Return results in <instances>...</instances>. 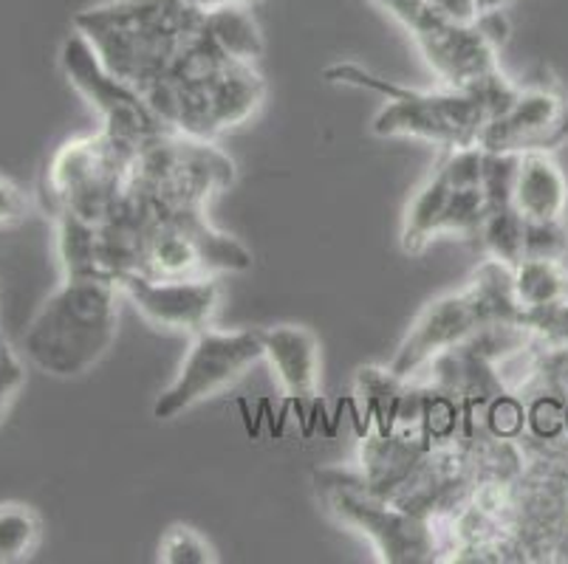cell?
Instances as JSON below:
<instances>
[{
    "label": "cell",
    "instance_id": "13",
    "mask_svg": "<svg viewBox=\"0 0 568 564\" xmlns=\"http://www.w3.org/2000/svg\"><path fill=\"white\" fill-rule=\"evenodd\" d=\"M453 195V175L438 155L433 173L422 181L416 193L410 195L402 217V252L405 255H422L427 246L438 237L442 215L447 209V201Z\"/></svg>",
    "mask_w": 568,
    "mask_h": 564
},
{
    "label": "cell",
    "instance_id": "21",
    "mask_svg": "<svg viewBox=\"0 0 568 564\" xmlns=\"http://www.w3.org/2000/svg\"><path fill=\"white\" fill-rule=\"evenodd\" d=\"M32 215V198L18 181L0 175V229H14Z\"/></svg>",
    "mask_w": 568,
    "mask_h": 564
},
{
    "label": "cell",
    "instance_id": "17",
    "mask_svg": "<svg viewBox=\"0 0 568 564\" xmlns=\"http://www.w3.org/2000/svg\"><path fill=\"white\" fill-rule=\"evenodd\" d=\"M43 542V520L32 505H0V564H18L32 558Z\"/></svg>",
    "mask_w": 568,
    "mask_h": 564
},
{
    "label": "cell",
    "instance_id": "5",
    "mask_svg": "<svg viewBox=\"0 0 568 564\" xmlns=\"http://www.w3.org/2000/svg\"><path fill=\"white\" fill-rule=\"evenodd\" d=\"M60 69L69 85L80 93L88 107L100 116V127L133 153L175 133L142 93L128 80L113 74L102 62L100 51L80 31H71L60 49Z\"/></svg>",
    "mask_w": 568,
    "mask_h": 564
},
{
    "label": "cell",
    "instance_id": "20",
    "mask_svg": "<svg viewBox=\"0 0 568 564\" xmlns=\"http://www.w3.org/2000/svg\"><path fill=\"white\" fill-rule=\"evenodd\" d=\"M26 387V359L20 350L12 348V341L0 334V421L12 410L20 390Z\"/></svg>",
    "mask_w": 568,
    "mask_h": 564
},
{
    "label": "cell",
    "instance_id": "25",
    "mask_svg": "<svg viewBox=\"0 0 568 564\" xmlns=\"http://www.w3.org/2000/svg\"><path fill=\"white\" fill-rule=\"evenodd\" d=\"M566 302H568V288H566Z\"/></svg>",
    "mask_w": 568,
    "mask_h": 564
},
{
    "label": "cell",
    "instance_id": "15",
    "mask_svg": "<svg viewBox=\"0 0 568 564\" xmlns=\"http://www.w3.org/2000/svg\"><path fill=\"white\" fill-rule=\"evenodd\" d=\"M515 297L526 310V319L566 302L568 268L560 260H520L513 266Z\"/></svg>",
    "mask_w": 568,
    "mask_h": 564
},
{
    "label": "cell",
    "instance_id": "11",
    "mask_svg": "<svg viewBox=\"0 0 568 564\" xmlns=\"http://www.w3.org/2000/svg\"><path fill=\"white\" fill-rule=\"evenodd\" d=\"M263 361L275 372L297 418L314 410L320 396V341L306 325H272L263 330Z\"/></svg>",
    "mask_w": 568,
    "mask_h": 564
},
{
    "label": "cell",
    "instance_id": "2",
    "mask_svg": "<svg viewBox=\"0 0 568 564\" xmlns=\"http://www.w3.org/2000/svg\"><path fill=\"white\" fill-rule=\"evenodd\" d=\"M332 85L359 88L379 93L385 105L371 122V133L379 139H410L438 150L478 147L489 122L481 96L467 88L438 85L433 91L385 80L356 62H334L323 71Z\"/></svg>",
    "mask_w": 568,
    "mask_h": 564
},
{
    "label": "cell",
    "instance_id": "9",
    "mask_svg": "<svg viewBox=\"0 0 568 564\" xmlns=\"http://www.w3.org/2000/svg\"><path fill=\"white\" fill-rule=\"evenodd\" d=\"M568 142V96L555 82L518 88L513 105L489 119L478 147L487 153H557Z\"/></svg>",
    "mask_w": 568,
    "mask_h": 564
},
{
    "label": "cell",
    "instance_id": "1",
    "mask_svg": "<svg viewBox=\"0 0 568 564\" xmlns=\"http://www.w3.org/2000/svg\"><path fill=\"white\" fill-rule=\"evenodd\" d=\"M119 299L116 277H63L26 325L20 353L51 379H80L116 341Z\"/></svg>",
    "mask_w": 568,
    "mask_h": 564
},
{
    "label": "cell",
    "instance_id": "23",
    "mask_svg": "<svg viewBox=\"0 0 568 564\" xmlns=\"http://www.w3.org/2000/svg\"><path fill=\"white\" fill-rule=\"evenodd\" d=\"M430 3L442 18H447L450 23L458 25H473L481 18L478 0H430Z\"/></svg>",
    "mask_w": 568,
    "mask_h": 564
},
{
    "label": "cell",
    "instance_id": "14",
    "mask_svg": "<svg viewBox=\"0 0 568 564\" xmlns=\"http://www.w3.org/2000/svg\"><path fill=\"white\" fill-rule=\"evenodd\" d=\"M54 248L63 277H113L105 263L102 226L82 221L71 212H54Z\"/></svg>",
    "mask_w": 568,
    "mask_h": 564
},
{
    "label": "cell",
    "instance_id": "19",
    "mask_svg": "<svg viewBox=\"0 0 568 564\" xmlns=\"http://www.w3.org/2000/svg\"><path fill=\"white\" fill-rule=\"evenodd\" d=\"M568 257V224L562 221H524V260H560Z\"/></svg>",
    "mask_w": 568,
    "mask_h": 564
},
{
    "label": "cell",
    "instance_id": "4",
    "mask_svg": "<svg viewBox=\"0 0 568 564\" xmlns=\"http://www.w3.org/2000/svg\"><path fill=\"white\" fill-rule=\"evenodd\" d=\"M131 147L119 144L105 131L63 142L45 167L43 195L49 215H71L105 226L128 195L133 167Z\"/></svg>",
    "mask_w": 568,
    "mask_h": 564
},
{
    "label": "cell",
    "instance_id": "3",
    "mask_svg": "<svg viewBox=\"0 0 568 564\" xmlns=\"http://www.w3.org/2000/svg\"><path fill=\"white\" fill-rule=\"evenodd\" d=\"M317 494L325 511L343 527L371 542L376 558L385 564L438 562L436 527L430 516L402 509L376 494L359 472L323 469L317 472Z\"/></svg>",
    "mask_w": 568,
    "mask_h": 564
},
{
    "label": "cell",
    "instance_id": "8",
    "mask_svg": "<svg viewBox=\"0 0 568 564\" xmlns=\"http://www.w3.org/2000/svg\"><path fill=\"white\" fill-rule=\"evenodd\" d=\"M122 299L139 317L164 334L195 336L215 325L221 310L219 277H151L142 271L119 274Z\"/></svg>",
    "mask_w": 568,
    "mask_h": 564
},
{
    "label": "cell",
    "instance_id": "22",
    "mask_svg": "<svg viewBox=\"0 0 568 564\" xmlns=\"http://www.w3.org/2000/svg\"><path fill=\"white\" fill-rule=\"evenodd\" d=\"M529 328L568 350V302H560L555 308L544 310V314L529 317Z\"/></svg>",
    "mask_w": 568,
    "mask_h": 564
},
{
    "label": "cell",
    "instance_id": "18",
    "mask_svg": "<svg viewBox=\"0 0 568 564\" xmlns=\"http://www.w3.org/2000/svg\"><path fill=\"white\" fill-rule=\"evenodd\" d=\"M159 564H219V553L193 525L175 522L159 540Z\"/></svg>",
    "mask_w": 568,
    "mask_h": 564
},
{
    "label": "cell",
    "instance_id": "6",
    "mask_svg": "<svg viewBox=\"0 0 568 564\" xmlns=\"http://www.w3.org/2000/svg\"><path fill=\"white\" fill-rule=\"evenodd\" d=\"M385 9L410 34L438 85L475 88L500 71V45L484 31L481 20L473 25L450 23L433 9L430 0H371Z\"/></svg>",
    "mask_w": 568,
    "mask_h": 564
},
{
    "label": "cell",
    "instance_id": "10",
    "mask_svg": "<svg viewBox=\"0 0 568 564\" xmlns=\"http://www.w3.org/2000/svg\"><path fill=\"white\" fill-rule=\"evenodd\" d=\"M475 330L478 317L464 288L442 294L418 310L387 367L407 381L418 379L433 361L464 345Z\"/></svg>",
    "mask_w": 568,
    "mask_h": 564
},
{
    "label": "cell",
    "instance_id": "24",
    "mask_svg": "<svg viewBox=\"0 0 568 564\" xmlns=\"http://www.w3.org/2000/svg\"><path fill=\"white\" fill-rule=\"evenodd\" d=\"M513 3L515 0H478V9L481 12H506Z\"/></svg>",
    "mask_w": 568,
    "mask_h": 564
},
{
    "label": "cell",
    "instance_id": "16",
    "mask_svg": "<svg viewBox=\"0 0 568 564\" xmlns=\"http://www.w3.org/2000/svg\"><path fill=\"white\" fill-rule=\"evenodd\" d=\"M478 246L489 260L518 266L524 260V217L518 215L515 204L489 206L484 215Z\"/></svg>",
    "mask_w": 568,
    "mask_h": 564
},
{
    "label": "cell",
    "instance_id": "7",
    "mask_svg": "<svg viewBox=\"0 0 568 564\" xmlns=\"http://www.w3.org/2000/svg\"><path fill=\"white\" fill-rule=\"evenodd\" d=\"M263 361V330L204 328L190 336L175 379L153 401L156 421H175L199 403L210 401L235 384L250 367Z\"/></svg>",
    "mask_w": 568,
    "mask_h": 564
},
{
    "label": "cell",
    "instance_id": "12",
    "mask_svg": "<svg viewBox=\"0 0 568 564\" xmlns=\"http://www.w3.org/2000/svg\"><path fill=\"white\" fill-rule=\"evenodd\" d=\"M513 204L524 221H562L568 215V178L555 153L520 155Z\"/></svg>",
    "mask_w": 568,
    "mask_h": 564
}]
</instances>
